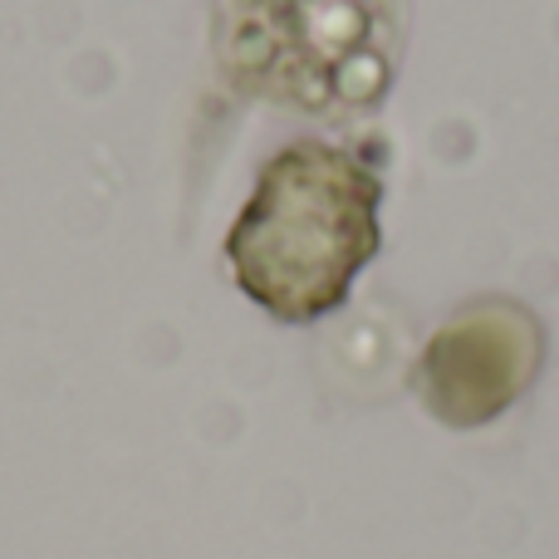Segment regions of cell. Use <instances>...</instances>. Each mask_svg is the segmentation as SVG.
<instances>
[{"mask_svg":"<svg viewBox=\"0 0 559 559\" xmlns=\"http://www.w3.org/2000/svg\"><path fill=\"white\" fill-rule=\"evenodd\" d=\"M378 182L338 147H289L231 231L246 295L280 319H314L344 299L378 246Z\"/></svg>","mask_w":559,"mask_h":559,"instance_id":"obj_1","label":"cell"}]
</instances>
